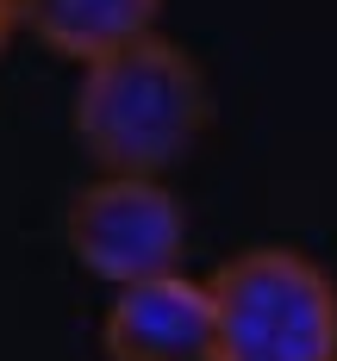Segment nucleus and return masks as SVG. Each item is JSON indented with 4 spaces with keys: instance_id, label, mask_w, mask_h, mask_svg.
<instances>
[{
    "instance_id": "obj_1",
    "label": "nucleus",
    "mask_w": 337,
    "mask_h": 361,
    "mask_svg": "<svg viewBox=\"0 0 337 361\" xmlns=\"http://www.w3.org/2000/svg\"><path fill=\"white\" fill-rule=\"evenodd\" d=\"M213 125V87L200 63L162 32L81 69L75 137L107 175H162Z\"/></svg>"
},
{
    "instance_id": "obj_6",
    "label": "nucleus",
    "mask_w": 337,
    "mask_h": 361,
    "mask_svg": "<svg viewBox=\"0 0 337 361\" xmlns=\"http://www.w3.org/2000/svg\"><path fill=\"white\" fill-rule=\"evenodd\" d=\"M13 32H19V0H0V50H6Z\"/></svg>"
},
{
    "instance_id": "obj_4",
    "label": "nucleus",
    "mask_w": 337,
    "mask_h": 361,
    "mask_svg": "<svg viewBox=\"0 0 337 361\" xmlns=\"http://www.w3.org/2000/svg\"><path fill=\"white\" fill-rule=\"evenodd\" d=\"M100 349L107 361H225L213 287L182 268L112 287V305L100 318Z\"/></svg>"
},
{
    "instance_id": "obj_3",
    "label": "nucleus",
    "mask_w": 337,
    "mask_h": 361,
    "mask_svg": "<svg viewBox=\"0 0 337 361\" xmlns=\"http://www.w3.org/2000/svg\"><path fill=\"white\" fill-rule=\"evenodd\" d=\"M69 250L75 262L107 281L131 287L150 274L182 268L187 250V212L162 187V175H100L69 200Z\"/></svg>"
},
{
    "instance_id": "obj_5",
    "label": "nucleus",
    "mask_w": 337,
    "mask_h": 361,
    "mask_svg": "<svg viewBox=\"0 0 337 361\" xmlns=\"http://www.w3.org/2000/svg\"><path fill=\"white\" fill-rule=\"evenodd\" d=\"M156 19H162V0H19V25L81 69L150 37Z\"/></svg>"
},
{
    "instance_id": "obj_2",
    "label": "nucleus",
    "mask_w": 337,
    "mask_h": 361,
    "mask_svg": "<svg viewBox=\"0 0 337 361\" xmlns=\"http://www.w3.org/2000/svg\"><path fill=\"white\" fill-rule=\"evenodd\" d=\"M213 287L225 361H337V287L300 250L231 255Z\"/></svg>"
}]
</instances>
